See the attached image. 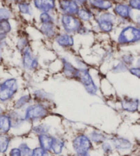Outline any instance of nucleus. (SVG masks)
I'll list each match as a JSON object with an SVG mask.
<instances>
[{
  "label": "nucleus",
  "mask_w": 140,
  "mask_h": 156,
  "mask_svg": "<svg viewBox=\"0 0 140 156\" xmlns=\"http://www.w3.org/2000/svg\"><path fill=\"white\" fill-rule=\"evenodd\" d=\"M49 115L47 108L43 105L37 104L28 106L25 111V121L33 122L45 118Z\"/></svg>",
  "instance_id": "1"
},
{
  "label": "nucleus",
  "mask_w": 140,
  "mask_h": 156,
  "mask_svg": "<svg viewBox=\"0 0 140 156\" xmlns=\"http://www.w3.org/2000/svg\"><path fill=\"white\" fill-rule=\"evenodd\" d=\"M17 90V81L15 78L8 79L0 83V101H9L16 94Z\"/></svg>",
  "instance_id": "2"
},
{
  "label": "nucleus",
  "mask_w": 140,
  "mask_h": 156,
  "mask_svg": "<svg viewBox=\"0 0 140 156\" xmlns=\"http://www.w3.org/2000/svg\"><path fill=\"white\" fill-rule=\"evenodd\" d=\"M72 146L76 154H83L89 153L93 147L89 136L83 133H80L75 136L72 140Z\"/></svg>",
  "instance_id": "3"
},
{
  "label": "nucleus",
  "mask_w": 140,
  "mask_h": 156,
  "mask_svg": "<svg viewBox=\"0 0 140 156\" xmlns=\"http://www.w3.org/2000/svg\"><path fill=\"white\" fill-rule=\"evenodd\" d=\"M79 80L85 87L86 91L90 94H96L98 88L89 74L88 69H79L77 71L76 79Z\"/></svg>",
  "instance_id": "4"
},
{
  "label": "nucleus",
  "mask_w": 140,
  "mask_h": 156,
  "mask_svg": "<svg viewBox=\"0 0 140 156\" xmlns=\"http://www.w3.org/2000/svg\"><path fill=\"white\" fill-rule=\"evenodd\" d=\"M140 39V31L138 28L132 26L127 27L122 30L118 37L120 44H128L135 43Z\"/></svg>",
  "instance_id": "5"
},
{
  "label": "nucleus",
  "mask_w": 140,
  "mask_h": 156,
  "mask_svg": "<svg viewBox=\"0 0 140 156\" xmlns=\"http://www.w3.org/2000/svg\"><path fill=\"white\" fill-rule=\"evenodd\" d=\"M61 23L64 30L69 33L79 32L82 27L80 21L73 15H64L61 18Z\"/></svg>",
  "instance_id": "6"
},
{
  "label": "nucleus",
  "mask_w": 140,
  "mask_h": 156,
  "mask_svg": "<svg viewBox=\"0 0 140 156\" xmlns=\"http://www.w3.org/2000/svg\"><path fill=\"white\" fill-rule=\"evenodd\" d=\"M111 144L115 149L119 151L129 150L132 147V143L123 136H115L110 138Z\"/></svg>",
  "instance_id": "7"
},
{
  "label": "nucleus",
  "mask_w": 140,
  "mask_h": 156,
  "mask_svg": "<svg viewBox=\"0 0 140 156\" xmlns=\"http://www.w3.org/2000/svg\"><path fill=\"white\" fill-rule=\"evenodd\" d=\"M114 19V16L111 14L106 13L101 15L99 19H98V24L100 29L105 32H111L113 29Z\"/></svg>",
  "instance_id": "8"
},
{
  "label": "nucleus",
  "mask_w": 140,
  "mask_h": 156,
  "mask_svg": "<svg viewBox=\"0 0 140 156\" xmlns=\"http://www.w3.org/2000/svg\"><path fill=\"white\" fill-rule=\"evenodd\" d=\"M60 7L66 15H76L79 10L77 3L72 0H60Z\"/></svg>",
  "instance_id": "9"
},
{
  "label": "nucleus",
  "mask_w": 140,
  "mask_h": 156,
  "mask_svg": "<svg viewBox=\"0 0 140 156\" xmlns=\"http://www.w3.org/2000/svg\"><path fill=\"white\" fill-rule=\"evenodd\" d=\"M122 110L127 112H135L139 109V99L125 97L121 102Z\"/></svg>",
  "instance_id": "10"
},
{
  "label": "nucleus",
  "mask_w": 140,
  "mask_h": 156,
  "mask_svg": "<svg viewBox=\"0 0 140 156\" xmlns=\"http://www.w3.org/2000/svg\"><path fill=\"white\" fill-rule=\"evenodd\" d=\"M23 62L27 69H34L38 66V60L33 57L30 49L27 47L23 49Z\"/></svg>",
  "instance_id": "11"
},
{
  "label": "nucleus",
  "mask_w": 140,
  "mask_h": 156,
  "mask_svg": "<svg viewBox=\"0 0 140 156\" xmlns=\"http://www.w3.org/2000/svg\"><path fill=\"white\" fill-rule=\"evenodd\" d=\"M54 140V136L45 133V134L38 135V142L40 147L47 151H50L51 149V145Z\"/></svg>",
  "instance_id": "12"
},
{
  "label": "nucleus",
  "mask_w": 140,
  "mask_h": 156,
  "mask_svg": "<svg viewBox=\"0 0 140 156\" xmlns=\"http://www.w3.org/2000/svg\"><path fill=\"white\" fill-rule=\"evenodd\" d=\"M34 5L38 9L47 12L55 7L54 0H34Z\"/></svg>",
  "instance_id": "13"
},
{
  "label": "nucleus",
  "mask_w": 140,
  "mask_h": 156,
  "mask_svg": "<svg viewBox=\"0 0 140 156\" xmlns=\"http://www.w3.org/2000/svg\"><path fill=\"white\" fill-rule=\"evenodd\" d=\"M89 138L90 139L92 143L97 144H101L104 142L107 141V136L100 132L96 130H93L89 133Z\"/></svg>",
  "instance_id": "14"
},
{
  "label": "nucleus",
  "mask_w": 140,
  "mask_h": 156,
  "mask_svg": "<svg viewBox=\"0 0 140 156\" xmlns=\"http://www.w3.org/2000/svg\"><path fill=\"white\" fill-rule=\"evenodd\" d=\"M11 128L10 119L8 115L2 114L0 115V134L8 133Z\"/></svg>",
  "instance_id": "15"
},
{
  "label": "nucleus",
  "mask_w": 140,
  "mask_h": 156,
  "mask_svg": "<svg viewBox=\"0 0 140 156\" xmlns=\"http://www.w3.org/2000/svg\"><path fill=\"white\" fill-rule=\"evenodd\" d=\"M8 116H9L10 119L11 127H12V128L20 127L25 121L24 116H22L20 114L16 112V111H12V113L8 114Z\"/></svg>",
  "instance_id": "16"
},
{
  "label": "nucleus",
  "mask_w": 140,
  "mask_h": 156,
  "mask_svg": "<svg viewBox=\"0 0 140 156\" xmlns=\"http://www.w3.org/2000/svg\"><path fill=\"white\" fill-rule=\"evenodd\" d=\"M64 64V73L66 77L69 78H73L76 79L78 69H76L73 65L68 62L66 60H63Z\"/></svg>",
  "instance_id": "17"
},
{
  "label": "nucleus",
  "mask_w": 140,
  "mask_h": 156,
  "mask_svg": "<svg viewBox=\"0 0 140 156\" xmlns=\"http://www.w3.org/2000/svg\"><path fill=\"white\" fill-rule=\"evenodd\" d=\"M65 147V143L64 140L58 138L54 137V140L51 145V151L54 153L55 155H60L61 154L63 149Z\"/></svg>",
  "instance_id": "18"
},
{
  "label": "nucleus",
  "mask_w": 140,
  "mask_h": 156,
  "mask_svg": "<svg viewBox=\"0 0 140 156\" xmlns=\"http://www.w3.org/2000/svg\"><path fill=\"white\" fill-rule=\"evenodd\" d=\"M89 2L92 6L100 10H106L112 6V3L110 0H89Z\"/></svg>",
  "instance_id": "19"
},
{
  "label": "nucleus",
  "mask_w": 140,
  "mask_h": 156,
  "mask_svg": "<svg viewBox=\"0 0 140 156\" xmlns=\"http://www.w3.org/2000/svg\"><path fill=\"white\" fill-rule=\"evenodd\" d=\"M114 10L117 15L122 18L128 19L130 17V8L128 5L118 4L115 7Z\"/></svg>",
  "instance_id": "20"
},
{
  "label": "nucleus",
  "mask_w": 140,
  "mask_h": 156,
  "mask_svg": "<svg viewBox=\"0 0 140 156\" xmlns=\"http://www.w3.org/2000/svg\"><path fill=\"white\" fill-rule=\"evenodd\" d=\"M11 138L8 133L0 134V154H4L8 149Z\"/></svg>",
  "instance_id": "21"
},
{
  "label": "nucleus",
  "mask_w": 140,
  "mask_h": 156,
  "mask_svg": "<svg viewBox=\"0 0 140 156\" xmlns=\"http://www.w3.org/2000/svg\"><path fill=\"white\" fill-rule=\"evenodd\" d=\"M57 42L60 46L71 47L73 45V39L68 34H61L57 38Z\"/></svg>",
  "instance_id": "22"
},
{
  "label": "nucleus",
  "mask_w": 140,
  "mask_h": 156,
  "mask_svg": "<svg viewBox=\"0 0 140 156\" xmlns=\"http://www.w3.org/2000/svg\"><path fill=\"white\" fill-rule=\"evenodd\" d=\"M31 101V97L30 95H23L19 98L14 105V108L16 110H20L24 108Z\"/></svg>",
  "instance_id": "23"
},
{
  "label": "nucleus",
  "mask_w": 140,
  "mask_h": 156,
  "mask_svg": "<svg viewBox=\"0 0 140 156\" xmlns=\"http://www.w3.org/2000/svg\"><path fill=\"white\" fill-rule=\"evenodd\" d=\"M50 130V127L47 124H40L32 128V131L33 133H35L38 135L40 134H45V133H49V132Z\"/></svg>",
  "instance_id": "24"
},
{
  "label": "nucleus",
  "mask_w": 140,
  "mask_h": 156,
  "mask_svg": "<svg viewBox=\"0 0 140 156\" xmlns=\"http://www.w3.org/2000/svg\"><path fill=\"white\" fill-rule=\"evenodd\" d=\"M42 32L45 34L47 37H52L54 36L55 31L54 26L52 23H43L41 27Z\"/></svg>",
  "instance_id": "25"
},
{
  "label": "nucleus",
  "mask_w": 140,
  "mask_h": 156,
  "mask_svg": "<svg viewBox=\"0 0 140 156\" xmlns=\"http://www.w3.org/2000/svg\"><path fill=\"white\" fill-rule=\"evenodd\" d=\"M11 26L8 20L0 21V36H4L10 32Z\"/></svg>",
  "instance_id": "26"
},
{
  "label": "nucleus",
  "mask_w": 140,
  "mask_h": 156,
  "mask_svg": "<svg viewBox=\"0 0 140 156\" xmlns=\"http://www.w3.org/2000/svg\"><path fill=\"white\" fill-rule=\"evenodd\" d=\"M79 17L83 21H89L92 18V15L90 11L86 9H80L77 12Z\"/></svg>",
  "instance_id": "27"
},
{
  "label": "nucleus",
  "mask_w": 140,
  "mask_h": 156,
  "mask_svg": "<svg viewBox=\"0 0 140 156\" xmlns=\"http://www.w3.org/2000/svg\"><path fill=\"white\" fill-rule=\"evenodd\" d=\"M19 149H20L22 156H31L32 155V149L26 143H21L19 145Z\"/></svg>",
  "instance_id": "28"
},
{
  "label": "nucleus",
  "mask_w": 140,
  "mask_h": 156,
  "mask_svg": "<svg viewBox=\"0 0 140 156\" xmlns=\"http://www.w3.org/2000/svg\"><path fill=\"white\" fill-rule=\"evenodd\" d=\"M31 156H49V151H45L40 147H38L32 150Z\"/></svg>",
  "instance_id": "29"
},
{
  "label": "nucleus",
  "mask_w": 140,
  "mask_h": 156,
  "mask_svg": "<svg viewBox=\"0 0 140 156\" xmlns=\"http://www.w3.org/2000/svg\"><path fill=\"white\" fill-rule=\"evenodd\" d=\"M19 9L21 12L26 14V15H30L31 14L30 5L27 3H20L19 4Z\"/></svg>",
  "instance_id": "30"
},
{
  "label": "nucleus",
  "mask_w": 140,
  "mask_h": 156,
  "mask_svg": "<svg viewBox=\"0 0 140 156\" xmlns=\"http://www.w3.org/2000/svg\"><path fill=\"white\" fill-rule=\"evenodd\" d=\"M101 148L103 149V151L107 155L110 154L113 152V147H112L111 143H108L107 141L104 142L101 144Z\"/></svg>",
  "instance_id": "31"
},
{
  "label": "nucleus",
  "mask_w": 140,
  "mask_h": 156,
  "mask_svg": "<svg viewBox=\"0 0 140 156\" xmlns=\"http://www.w3.org/2000/svg\"><path fill=\"white\" fill-rule=\"evenodd\" d=\"M11 12L5 8H0V21L8 20L10 17Z\"/></svg>",
  "instance_id": "32"
},
{
  "label": "nucleus",
  "mask_w": 140,
  "mask_h": 156,
  "mask_svg": "<svg viewBox=\"0 0 140 156\" xmlns=\"http://www.w3.org/2000/svg\"><path fill=\"white\" fill-rule=\"evenodd\" d=\"M40 19L43 23H52L53 21H54L51 16L47 12H43V14H41Z\"/></svg>",
  "instance_id": "33"
},
{
  "label": "nucleus",
  "mask_w": 140,
  "mask_h": 156,
  "mask_svg": "<svg viewBox=\"0 0 140 156\" xmlns=\"http://www.w3.org/2000/svg\"><path fill=\"white\" fill-rule=\"evenodd\" d=\"M127 70V66L124 63H120L114 68V72H121Z\"/></svg>",
  "instance_id": "34"
},
{
  "label": "nucleus",
  "mask_w": 140,
  "mask_h": 156,
  "mask_svg": "<svg viewBox=\"0 0 140 156\" xmlns=\"http://www.w3.org/2000/svg\"><path fill=\"white\" fill-rule=\"evenodd\" d=\"M129 5L133 8L139 10L140 8V0H130Z\"/></svg>",
  "instance_id": "35"
},
{
  "label": "nucleus",
  "mask_w": 140,
  "mask_h": 156,
  "mask_svg": "<svg viewBox=\"0 0 140 156\" xmlns=\"http://www.w3.org/2000/svg\"><path fill=\"white\" fill-rule=\"evenodd\" d=\"M123 63L126 64V65H131L133 62V58L129 55H126L124 56H123Z\"/></svg>",
  "instance_id": "36"
},
{
  "label": "nucleus",
  "mask_w": 140,
  "mask_h": 156,
  "mask_svg": "<svg viewBox=\"0 0 140 156\" xmlns=\"http://www.w3.org/2000/svg\"><path fill=\"white\" fill-rule=\"evenodd\" d=\"M9 156H22L20 149L19 148H13L9 152Z\"/></svg>",
  "instance_id": "37"
},
{
  "label": "nucleus",
  "mask_w": 140,
  "mask_h": 156,
  "mask_svg": "<svg viewBox=\"0 0 140 156\" xmlns=\"http://www.w3.org/2000/svg\"><path fill=\"white\" fill-rule=\"evenodd\" d=\"M130 73L133 75V76H137L138 77H139V72H140V69L139 67H133V68H131L129 70Z\"/></svg>",
  "instance_id": "38"
},
{
  "label": "nucleus",
  "mask_w": 140,
  "mask_h": 156,
  "mask_svg": "<svg viewBox=\"0 0 140 156\" xmlns=\"http://www.w3.org/2000/svg\"><path fill=\"white\" fill-rule=\"evenodd\" d=\"M73 156H91L89 154V153H87V154H76L74 155Z\"/></svg>",
  "instance_id": "39"
},
{
  "label": "nucleus",
  "mask_w": 140,
  "mask_h": 156,
  "mask_svg": "<svg viewBox=\"0 0 140 156\" xmlns=\"http://www.w3.org/2000/svg\"><path fill=\"white\" fill-rule=\"evenodd\" d=\"M72 1L74 2H78L79 3H80V4H84V3L86 2V0H72Z\"/></svg>",
  "instance_id": "40"
},
{
  "label": "nucleus",
  "mask_w": 140,
  "mask_h": 156,
  "mask_svg": "<svg viewBox=\"0 0 140 156\" xmlns=\"http://www.w3.org/2000/svg\"><path fill=\"white\" fill-rule=\"evenodd\" d=\"M2 50V44H0V56H1Z\"/></svg>",
  "instance_id": "41"
},
{
  "label": "nucleus",
  "mask_w": 140,
  "mask_h": 156,
  "mask_svg": "<svg viewBox=\"0 0 140 156\" xmlns=\"http://www.w3.org/2000/svg\"><path fill=\"white\" fill-rule=\"evenodd\" d=\"M3 111H4V110H3L2 108H0V115H2V114H3Z\"/></svg>",
  "instance_id": "42"
},
{
  "label": "nucleus",
  "mask_w": 140,
  "mask_h": 156,
  "mask_svg": "<svg viewBox=\"0 0 140 156\" xmlns=\"http://www.w3.org/2000/svg\"><path fill=\"white\" fill-rule=\"evenodd\" d=\"M9 1H13V2H17L19 0H9Z\"/></svg>",
  "instance_id": "43"
},
{
  "label": "nucleus",
  "mask_w": 140,
  "mask_h": 156,
  "mask_svg": "<svg viewBox=\"0 0 140 156\" xmlns=\"http://www.w3.org/2000/svg\"><path fill=\"white\" fill-rule=\"evenodd\" d=\"M57 156H66V155H61L60 154V155H58Z\"/></svg>",
  "instance_id": "44"
}]
</instances>
